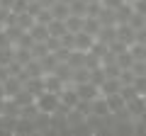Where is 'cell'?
I'll return each instance as SVG.
<instances>
[{"mask_svg":"<svg viewBox=\"0 0 146 136\" xmlns=\"http://www.w3.org/2000/svg\"><path fill=\"white\" fill-rule=\"evenodd\" d=\"M0 29H3V24H0Z\"/></svg>","mask_w":146,"mask_h":136,"instance_id":"28","label":"cell"},{"mask_svg":"<svg viewBox=\"0 0 146 136\" xmlns=\"http://www.w3.org/2000/svg\"><path fill=\"white\" fill-rule=\"evenodd\" d=\"M12 100H15L17 105H20V110H22V107H27V105H32V102H34V95H29L25 88H22V90H20V92H17Z\"/></svg>","mask_w":146,"mask_h":136,"instance_id":"16","label":"cell"},{"mask_svg":"<svg viewBox=\"0 0 146 136\" xmlns=\"http://www.w3.org/2000/svg\"><path fill=\"white\" fill-rule=\"evenodd\" d=\"M0 97H5V85L0 83Z\"/></svg>","mask_w":146,"mask_h":136,"instance_id":"25","label":"cell"},{"mask_svg":"<svg viewBox=\"0 0 146 136\" xmlns=\"http://www.w3.org/2000/svg\"><path fill=\"white\" fill-rule=\"evenodd\" d=\"M25 90L29 95H39V92H44V75H39V78H27L25 80Z\"/></svg>","mask_w":146,"mask_h":136,"instance_id":"9","label":"cell"},{"mask_svg":"<svg viewBox=\"0 0 146 136\" xmlns=\"http://www.w3.org/2000/svg\"><path fill=\"white\" fill-rule=\"evenodd\" d=\"M7 78H10V71H7V66H0V83H5Z\"/></svg>","mask_w":146,"mask_h":136,"instance_id":"22","label":"cell"},{"mask_svg":"<svg viewBox=\"0 0 146 136\" xmlns=\"http://www.w3.org/2000/svg\"><path fill=\"white\" fill-rule=\"evenodd\" d=\"M58 97H61V105H63V107H68V110H73V107L78 105V100H80L73 85H66V88L58 92Z\"/></svg>","mask_w":146,"mask_h":136,"instance_id":"4","label":"cell"},{"mask_svg":"<svg viewBox=\"0 0 146 136\" xmlns=\"http://www.w3.org/2000/svg\"><path fill=\"white\" fill-rule=\"evenodd\" d=\"M76 88V92H78L80 100H85V102H93L95 97H100V88L95 83H90V80H85V83H78V85H73Z\"/></svg>","mask_w":146,"mask_h":136,"instance_id":"2","label":"cell"},{"mask_svg":"<svg viewBox=\"0 0 146 136\" xmlns=\"http://www.w3.org/2000/svg\"><path fill=\"white\" fill-rule=\"evenodd\" d=\"M131 85H134V90H136L139 95H146V75H136Z\"/></svg>","mask_w":146,"mask_h":136,"instance_id":"18","label":"cell"},{"mask_svg":"<svg viewBox=\"0 0 146 136\" xmlns=\"http://www.w3.org/2000/svg\"><path fill=\"white\" fill-rule=\"evenodd\" d=\"M3 85H5V97H15V95L20 92L22 88H25V83H22L17 75H10V78H7Z\"/></svg>","mask_w":146,"mask_h":136,"instance_id":"7","label":"cell"},{"mask_svg":"<svg viewBox=\"0 0 146 136\" xmlns=\"http://www.w3.org/2000/svg\"><path fill=\"white\" fill-rule=\"evenodd\" d=\"M115 61H117V66H119L122 71H124V68H131V66H134V56H131V51H129V49H124L122 53H117V56H115Z\"/></svg>","mask_w":146,"mask_h":136,"instance_id":"14","label":"cell"},{"mask_svg":"<svg viewBox=\"0 0 146 136\" xmlns=\"http://www.w3.org/2000/svg\"><path fill=\"white\" fill-rule=\"evenodd\" d=\"M105 100H107V107H110V114H117V112H122L127 107V102L122 100V95L119 92H115V95H102Z\"/></svg>","mask_w":146,"mask_h":136,"instance_id":"5","label":"cell"},{"mask_svg":"<svg viewBox=\"0 0 146 136\" xmlns=\"http://www.w3.org/2000/svg\"><path fill=\"white\" fill-rule=\"evenodd\" d=\"M124 3H134V0H124Z\"/></svg>","mask_w":146,"mask_h":136,"instance_id":"27","label":"cell"},{"mask_svg":"<svg viewBox=\"0 0 146 136\" xmlns=\"http://www.w3.org/2000/svg\"><path fill=\"white\" fill-rule=\"evenodd\" d=\"M46 29H49V37H63L66 34V22L63 20H51L46 24Z\"/></svg>","mask_w":146,"mask_h":136,"instance_id":"13","label":"cell"},{"mask_svg":"<svg viewBox=\"0 0 146 136\" xmlns=\"http://www.w3.org/2000/svg\"><path fill=\"white\" fill-rule=\"evenodd\" d=\"M127 24L131 27V29H141V27H146V17L144 15H139V12H134L131 10V15H129V20H127Z\"/></svg>","mask_w":146,"mask_h":136,"instance_id":"15","label":"cell"},{"mask_svg":"<svg viewBox=\"0 0 146 136\" xmlns=\"http://www.w3.org/2000/svg\"><path fill=\"white\" fill-rule=\"evenodd\" d=\"M12 58H15V46H0V66H7Z\"/></svg>","mask_w":146,"mask_h":136,"instance_id":"17","label":"cell"},{"mask_svg":"<svg viewBox=\"0 0 146 136\" xmlns=\"http://www.w3.org/2000/svg\"><path fill=\"white\" fill-rule=\"evenodd\" d=\"M0 46H15V44L10 42V37L5 34V29H0Z\"/></svg>","mask_w":146,"mask_h":136,"instance_id":"21","label":"cell"},{"mask_svg":"<svg viewBox=\"0 0 146 136\" xmlns=\"http://www.w3.org/2000/svg\"><path fill=\"white\" fill-rule=\"evenodd\" d=\"M119 88H122L119 78H105L100 83V95H115V92H119Z\"/></svg>","mask_w":146,"mask_h":136,"instance_id":"8","label":"cell"},{"mask_svg":"<svg viewBox=\"0 0 146 136\" xmlns=\"http://www.w3.org/2000/svg\"><path fill=\"white\" fill-rule=\"evenodd\" d=\"M105 7H110V10H117L119 5H124V0H100Z\"/></svg>","mask_w":146,"mask_h":136,"instance_id":"20","label":"cell"},{"mask_svg":"<svg viewBox=\"0 0 146 136\" xmlns=\"http://www.w3.org/2000/svg\"><path fill=\"white\" fill-rule=\"evenodd\" d=\"M12 5H15V0H0V7H7V10H12Z\"/></svg>","mask_w":146,"mask_h":136,"instance_id":"23","label":"cell"},{"mask_svg":"<svg viewBox=\"0 0 146 136\" xmlns=\"http://www.w3.org/2000/svg\"><path fill=\"white\" fill-rule=\"evenodd\" d=\"M131 10L146 17V0H134V3H131Z\"/></svg>","mask_w":146,"mask_h":136,"instance_id":"19","label":"cell"},{"mask_svg":"<svg viewBox=\"0 0 146 136\" xmlns=\"http://www.w3.org/2000/svg\"><path fill=\"white\" fill-rule=\"evenodd\" d=\"M29 37L34 39V42H44L46 44V39H49V29H46V24H42V22H34V24L29 27Z\"/></svg>","mask_w":146,"mask_h":136,"instance_id":"6","label":"cell"},{"mask_svg":"<svg viewBox=\"0 0 146 136\" xmlns=\"http://www.w3.org/2000/svg\"><path fill=\"white\" fill-rule=\"evenodd\" d=\"M58 3H66V5H68V3H71V0H58Z\"/></svg>","mask_w":146,"mask_h":136,"instance_id":"26","label":"cell"},{"mask_svg":"<svg viewBox=\"0 0 146 136\" xmlns=\"http://www.w3.org/2000/svg\"><path fill=\"white\" fill-rule=\"evenodd\" d=\"M117 39L122 44H127V46H131L134 44V29L129 24H117Z\"/></svg>","mask_w":146,"mask_h":136,"instance_id":"10","label":"cell"},{"mask_svg":"<svg viewBox=\"0 0 146 136\" xmlns=\"http://www.w3.org/2000/svg\"><path fill=\"white\" fill-rule=\"evenodd\" d=\"M93 44H95V37H93V34H88V32L80 29V32L73 34V49H76V51H90Z\"/></svg>","mask_w":146,"mask_h":136,"instance_id":"3","label":"cell"},{"mask_svg":"<svg viewBox=\"0 0 146 136\" xmlns=\"http://www.w3.org/2000/svg\"><path fill=\"white\" fill-rule=\"evenodd\" d=\"M34 105H36V110L42 112V114H54V112L58 110V105H61V97H58V92L44 90V92H39L34 97Z\"/></svg>","mask_w":146,"mask_h":136,"instance_id":"1","label":"cell"},{"mask_svg":"<svg viewBox=\"0 0 146 136\" xmlns=\"http://www.w3.org/2000/svg\"><path fill=\"white\" fill-rule=\"evenodd\" d=\"M36 3H39L42 7H46V10H49V7H51L54 3H56V0H36Z\"/></svg>","mask_w":146,"mask_h":136,"instance_id":"24","label":"cell"},{"mask_svg":"<svg viewBox=\"0 0 146 136\" xmlns=\"http://www.w3.org/2000/svg\"><path fill=\"white\" fill-rule=\"evenodd\" d=\"M83 20L85 17H80V15H68L66 20V32H73V34H76V32H80L83 29Z\"/></svg>","mask_w":146,"mask_h":136,"instance_id":"12","label":"cell"},{"mask_svg":"<svg viewBox=\"0 0 146 136\" xmlns=\"http://www.w3.org/2000/svg\"><path fill=\"white\" fill-rule=\"evenodd\" d=\"M49 10H51V17H54V20H66V17L71 15V10H68V5H66V3H58V0L54 3L51 7H49Z\"/></svg>","mask_w":146,"mask_h":136,"instance_id":"11","label":"cell"}]
</instances>
